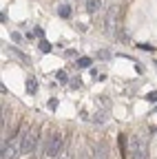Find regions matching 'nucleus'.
<instances>
[{
    "instance_id": "nucleus-12",
    "label": "nucleus",
    "mask_w": 157,
    "mask_h": 159,
    "mask_svg": "<svg viewBox=\"0 0 157 159\" xmlns=\"http://www.w3.org/2000/svg\"><path fill=\"white\" fill-rule=\"evenodd\" d=\"M148 102H157V91H153V93H148Z\"/></svg>"
},
{
    "instance_id": "nucleus-4",
    "label": "nucleus",
    "mask_w": 157,
    "mask_h": 159,
    "mask_svg": "<svg viewBox=\"0 0 157 159\" xmlns=\"http://www.w3.org/2000/svg\"><path fill=\"white\" fill-rule=\"evenodd\" d=\"M38 142H40V128H38V126H35V128L25 130L22 142H20V152H22V155H31V152L35 150Z\"/></svg>"
},
{
    "instance_id": "nucleus-14",
    "label": "nucleus",
    "mask_w": 157,
    "mask_h": 159,
    "mask_svg": "<svg viewBox=\"0 0 157 159\" xmlns=\"http://www.w3.org/2000/svg\"><path fill=\"white\" fill-rule=\"evenodd\" d=\"M55 159H67V157H62V155H60V157H55Z\"/></svg>"
},
{
    "instance_id": "nucleus-10",
    "label": "nucleus",
    "mask_w": 157,
    "mask_h": 159,
    "mask_svg": "<svg viewBox=\"0 0 157 159\" xmlns=\"http://www.w3.org/2000/svg\"><path fill=\"white\" fill-rule=\"evenodd\" d=\"M27 91H29V93H35V80H33V77L27 80Z\"/></svg>"
},
{
    "instance_id": "nucleus-3",
    "label": "nucleus",
    "mask_w": 157,
    "mask_h": 159,
    "mask_svg": "<svg viewBox=\"0 0 157 159\" xmlns=\"http://www.w3.org/2000/svg\"><path fill=\"white\" fill-rule=\"evenodd\" d=\"M62 148H64V135L62 133H51L49 139H47V144H44V155L55 159V157H60Z\"/></svg>"
},
{
    "instance_id": "nucleus-11",
    "label": "nucleus",
    "mask_w": 157,
    "mask_h": 159,
    "mask_svg": "<svg viewBox=\"0 0 157 159\" xmlns=\"http://www.w3.org/2000/svg\"><path fill=\"white\" fill-rule=\"evenodd\" d=\"M40 49H42L44 53H49V51H51V44L47 42V40H42V42H40Z\"/></svg>"
},
{
    "instance_id": "nucleus-8",
    "label": "nucleus",
    "mask_w": 157,
    "mask_h": 159,
    "mask_svg": "<svg viewBox=\"0 0 157 159\" xmlns=\"http://www.w3.org/2000/svg\"><path fill=\"white\" fill-rule=\"evenodd\" d=\"M58 13H60L62 18H69V16H71V7H69V5H62V7H58Z\"/></svg>"
},
{
    "instance_id": "nucleus-9",
    "label": "nucleus",
    "mask_w": 157,
    "mask_h": 159,
    "mask_svg": "<svg viewBox=\"0 0 157 159\" xmlns=\"http://www.w3.org/2000/svg\"><path fill=\"white\" fill-rule=\"evenodd\" d=\"M77 66H80V69H89L91 66V60L89 57H80V60H77Z\"/></svg>"
},
{
    "instance_id": "nucleus-13",
    "label": "nucleus",
    "mask_w": 157,
    "mask_h": 159,
    "mask_svg": "<svg viewBox=\"0 0 157 159\" xmlns=\"http://www.w3.org/2000/svg\"><path fill=\"white\" fill-rule=\"evenodd\" d=\"M80 159H91V157H86V155H80Z\"/></svg>"
},
{
    "instance_id": "nucleus-5",
    "label": "nucleus",
    "mask_w": 157,
    "mask_h": 159,
    "mask_svg": "<svg viewBox=\"0 0 157 159\" xmlns=\"http://www.w3.org/2000/svg\"><path fill=\"white\" fill-rule=\"evenodd\" d=\"M117 27H120V11H117V7H111L109 9V16H106V31L109 33H115Z\"/></svg>"
},
{
    "instance_id": "nucleus-1",
    "label": "nucleus",
    "mask_w": 157,
    "mask_h": 159,
    "mask_svg": "<svg viewBox=\"0 0 157 159\" xmlns=\"http://www.w3.org/2000/svg\"><path fill=\"white\" fill-rule=\"evenodd\" d=\"M22 135H25V128H16L5 142H2V148H0V159H16L20 155V142H22Z\"/></svg>"
},
{
    "instance_id": "nucleus-6",
    "label": "nucleus",
    "mask_w": 157,
    "mask_h": 159,
    "mask_svg": "<svg viewBox=\"0 0 157 159\" xmlns=\"http://www.w3.org/2000/svg\"><path fill=\"white\" fill-rule=\"evenodd\" d=\"M91 159H111V150L106 142H97L91 150Z\"/></svg>"
},
{
    "instance_id": "nucleus-2",
    "label": "nucleus",
    "mask_w": 157,
    "mask_h": 159,
    "mask_svg": "<svg viewBox=\"0 0 157 159\" xmlns=\"http://www.w3.org/2000/svg\"><path fill=\"white\" fill-rule=\"evenodd\" d=\"M126 159H148V144L142 139V135H133L128 139Z\"/></svg>"
},
{
    "instance_id": "nucleus-7",
    "label": "nucleus",
    "mask_w": 157,
    "mask_h": 159,
    "mask_svg": "<svg viewBox=\"0 0 157 159\" xmlns=\"http://www.w3.org/2000/svg\"><path fill=\"white\" fill-rule=\"evenodd\" d=\"M100 9H102V0H86V11L91 16H95Z\"/></svg>"
}]
</instances>
